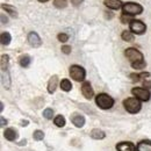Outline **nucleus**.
<instances>
[{
    "label": "nucleus",
    "mask_w": 151,
    "mask_h": 151,
    "mask_svg": "<svg viewBox=\"0 0 151 151\" xmlns=\"http://www.w3.org/2000/svg\"><path fill=\"white\" fill-rule=\"evenodd\" d=\"M8 60H9V57L7 55H2L1 56V71L8 70Z\"/></svg>",
    "instance_id": "nucleus-24"
},
{
    "label": "nucleus",
    "mask_w": 151,
    "mask_h": 151,
    "mask_svg": "<svg viewBox=\"0 0 151 151\" xmlns=\"http://www.w3.org/2000/svg\"><path fill=\"white\" fill-rule=\"evenodd\" d=\"M60 88L64 91V92H70L72 90V84L69 79H63L60 81Z\"/></svg>",
    "instance_id": "nucleus-19"
},
{
    "label": "nucleus",
    "mask_w": 151,
    "mask_h": 151,
    "mask_svg": "<svg viewBox=\"0 0 151 151\" xmlns=\"http://www.w3.org/2000/svg\"><path fill=\"white\" fill-rule=\"evenodd\" d=\"M132 15H127V14H122L121 17V22L122 23H127V22H132Z\"/></svg>",
    "instance_id": "nucleus-30"
},
{
    "label": "nucleus",
    "mask_w": 151,
    "mask_h": 151,
    "mask_svg": "<svg viewBox=\"0 0 151 151\" xmlns=\"http://www.w3.org/2000/svg\"><path fill=\"white\" fill-rule=\"evenodd\" d=\"M132 69H136V70H142L147 66V63L144 60H141V62H137V63H132Z\"/></svg>",
    "instance_id": "nucleus-26"
},
{
    "label": "nucleus",
    "mask_w": 151,
    "mask_h": 151,
    "mask_svg": "<svg viewBox=\"0 0 151 151\" xmlns=\"http://www.w3.org/2000/svg\"><path fill=\"white\" fill-rule=\"evenodd\" d=\"M117 151H136V147L132 142H122L116 145Z\"/></svg>",
    "instance_id": "nucleus-10"
},
{
    "label": "nucleus",
    "mask_w": 151,
    "mask_h": 151,
    "mask_svg": "<svg viewBox=\"0 0 151 151\" xmlns=\"http://www.w3.org/2000/svg\"><path fill=\"white\" fill-rule=\"evenodd\" d=\"M54 123L56 124L57 127H64L65 126V117L63 115H57L56 117L54 119Z\"/></svg>",
    "instance_id": "nucleus-23"
},
{
    "label": "nucleus",
    "mask_w": 151,
    "mask_h": 151,
    "mask_svg": "<svg viewBox=\"0 0 151 151\" xmlns=\"http://www.w3.org/2000/svg\"><path fill=\"white\" fill-rule=\"evenodd\" d=\"M0 119H1V127H5V126L7 124V120H5V117H4V116H1Z\"/></svg>",
    "instance_id": "nucleus-35"
},
{
    "label": "nucleus",
    "mask_w": 151,
    "mask_h": 151,
    "mask_svg": "<svg viewBox=\"0 0 151 151\" xmlns=\"http://www.w3.org/2000/svg\"><path fill=\"white\" fill-rule=\"evenodd\" d=\"M4 136L8 141H15L18 138V132L15 129H13V128H7L4 132Z\"/></svg>",
    "instance_id": "nucleus-13"
},
{
    "label": "nucleus",
    "mask_w": 151,
    "mask_h": 151,
    "mask_svg": "<svg viewBox=\"0 0 151 151\" xmlns=\"http://www.w3.org/2000/svg\"><path fill=\"white\" fill-rule=\"evenodd\" d=\"M71 121L77 128H81L85 124V117L80 114H73L71 117Z\"/></svg>",
    "instance_id": "nucleus-11"
},
{
    "label": "nucleus",
    "mask_w": 151,
    "mask_h": 151,
    "mask_svg": "<svg viewBox=\"0 0 151 151\" xmlns=\"http://www.w3.org/2000/svg\"><path fill=\"white\" fill-rule=\"evenodd\" d=\"M83 1H84V0H71V4H72L73 6H76V7H77V6H79V5H80Z\"/></svg>",
    "instance_id": "nucleus-34"
},
{
    "label": "nucleus",
    "mask_w": 151,
    "mask_h": 151,
    "mask_svg": "<svg viewBox=\"0 0 151 151\" xmlns=\"http://www.w3.org/2000/svg\"><path fill=\"white\" fill-rule=\"evenodd\" d=\"M38 1H41V2H47L48 0H38Z\"/></svg>",
    "instance_id": "nucleus-40"
},
{
    "label": "nucleus",
    "mask_w": 151,
    "mask_h": 151,
    "mask_svg": "<svg viewBox=\"0 0 151 151\" xmlns=\"http://www.w3.org/2000/svg\"><path fill=\"white\" fill-rule=\"evenodd\" d=\"M70 76L76 81H84L86 77V71L80 65H72L70 68Z\"/></svg>",
    "instance_id": "nucleus-4"
},
{
    "label": "nucleus",
    "mask_w": 151,
    "mask_h": 151,
    "mask_svg": "<svg viewBox=\"0 0 151 151\" xmlns=\"http://www.w3.org/2000/svg\"><path fill=\"white\" fill-rule=\"evenodd\" d=\"M7 21H8L7 18H5V15H4V14H1V22H2V23H7Z\"/></svg>",
    "instance_id": "nucleus-36"
},
{
    "label": "nucleus",
    "mask_w": 151,
    "mask_h": 151,
    "mask_svg": "<svg viewBox=\"0 0 151 151\" xmlns=\"http://www.w3.org/2000/svg\"><path fill=\"white\" fill-rule=\"evenodd\" d=\"M81 93H83V95L86 99H92L93 98L94 91H93V88H92V86H91V84L88 81H85L83 84V86H81Z\"/></svg>",
    "instance_id": "nucleus-9"
},
{
    "label": "nucleus",
    "mask_w": 151,
    "mask_h": 151,
    "mask_svg": "<svg viewBox=\"0 0 151 151\" xmlns=\"http://www.w3.org/2000/svg\"><path fill=\"white\" fill-rule=\"evenodd\" d=\"M19 62H20V65H21L22 68H28V66L30 65L32 58H30V56H28V55H23V56L20 57Z\"/></svg>",
    "instance_id": "nucleus-20"
},
{
    "label": "nucleus",
    "mask_w": 151,
    "mask_h": 151,
    "mask_svg": "<svg viewBox=\"0 0 151 151\" xmlns=\"http://www.w3.org/2000/svg\"><path fill=\"white\" fill-rule=\"evenodd\" d=\"M26 143H27V141H26V139H23V141H21V142H20L19 145H23V144H26Z\"/></svg>",
    "instance_id": "nucleus-38"
},
{
    "label": "nucleus",
    "mask_w": 151,
    "mask_h": 151,
    "mask_svg": "<svg viewBox=\"0 0 151 151\" xmlns=\"http://www.w3.org/2000/svg\"><path fill=\"white\" fill-rule=\"evenodd\" d=\"M95 104L101 109H109L114 106V99L106 93H100L95 96Z\"/></svg>",
    "instance_id": "nucleus-1"
},
{
    "label": "nucleus",
    "mask_w": 151,
    "mask_h": 151,
    "mask_svg": "<svg viewBox=\"0 0 151 151\" xmlns=\"http://www.w3.org/2000/svg\"><path fill=\"white\" fill-rule=\"evenodd\" d=\"M1 8L5 9L7 13H9L11 17H13V18H17V17H18V13H17L15 7H13V6H11V5H5V4H2V5H1Z\"/></svg>",
    "instance_id": "nucleus-17"
},
{
    "label": "nucleus",
    "mask_w": 151,
    "mask_h": 151,
    "mask_svg": "<svg viewBox=\"0 0 151 151\" xmlns=\"http://www.w3.org/2000/svg\"><path fill=\"white\" fill-rule=\"evenodd\" d=\"M145 30H147V26L142 21H139V20H132V22H130V32L134 33V34L142 35V34L145 33Z\"/></svg>",
    "instance_id": "nucleus-7"
},
{
    "label": "nucleus",
    "mask_w": 151,
    "mask_h": 151,
    "mask_svg": "<svg viewBox=\"0 0 151 151\" xmlns=\"http://www.w3.org/2000/svg\"><path fill=\"white\" fill-rule=\"evenodd\" d=\"M105 136H106L105 132H102L100 129H93L91 132V137L94 139H102V138H105Z\"/></svg>",
    "instance_id": "nucleus-21"
},
{
    "label": "nucleus",
    "mask_w": 151,
    "mask_h": 151,
    "mask_svg": "<svg viewBox=\"0 0 151 151\" xmlns=\"http://www.w3.org/2000/svg\"><path fill=\"white\" fill-rule=\"evenodd\" d=\"M54 6L57 8H65L68 6L66 0H54Z\"/></svg>",
    "instance_id": "nucleus-25"
},
{
    "label": "nucleus",
    "mask_w": 151,
    "mask_h": 151,
    "mask_svg": "<svg viewBox=\"0 0 151 151\" xmlns=\"http://www.w3.org/2000/svg\"><path fill=\"white\" fill-rule=\"evenodd\" d=\"M34 139H36V141H42L43 138H44V132H42V130H36V132H34Z\"/></svg>",
    "instance_id": "nucleus-28"
},
{
    "label": "nucleus",
    "mask_w": 151,
    "mask_h": 151,
    "mask_svg": "<svg viewBox=\"0 0 151 151\" xmlns=\"http://www.w3.org/2000/svg\"><path fill=\"white\" fill-rule=\"evenodd\" d=\"M28 43H29L33 48H38V47H41V44H42V40L38 36L37 33L32 32V33L28 34Z\"/></svg>",
    "instance_id": "nucleus-8"
},
{
    "label": "nucleus",
    "mask_w": 151,
    "mask_h": 151,
    "mask_svg": "<svg viewBox=\"0 0 151 151\" xmlns=\"http://www.w3.org/2000/svg\"><path fill=\"white\" fill-rule=\"evenodd\" d=\"M123 106L126 108L127 112L132 114L138 113L142 108V104H141V100L137 99V98H128L123 101Z\"/></svg>",
    "instance_id": "nucleus-2"
},
{
    "label": "nucleus",
    "mask_w": 151,
    "mask_h": 151,
    "mask_svg": "<svg viewBox=\"0 0 151 151\" xmlns=\"http://www.w3.org/2000/svg\"><path fill=\"white\" fill-rule=\"evenodd\" d=\"M124 55L132 63H137V62H141V60H144L143 59V54L141 51H138L137 49L135 48H128L126 51H124Z\"/></svg>",
    "instance_id": "nucleus-5"
},
{
    "label": "nucleus",
    "mask_w": 151,
    "mask_h": 151,
    "mask_svg": "<svg viewBox=\"0 0 151 151\" xmlns=\"http://www.w3.org/2000/svg\"><path fill=\"white\" fill-rule=\"evenodd\" d=\"M57 84H58V77L57 76H52L50 79H49V83H48V92L51 94L56 91Z\"/></svg>",
    "instance_id": "nucleus-14"
},
{
    "label": "nucleus",
    "mask_w": 151,
    "mask_h": 151,
    "mask_svg": "<svg viewBox=\"0 0 151 151\" xmlns=\"http://www.w3.org/2000/svg\"><path fill=\"white\" fill-rule=\"evenodd\" d=\"M137 151H151V142L142 141L137 145Z\"/></svg>",
    "instance_id": "nucleus-16"
},
{
    "label": "nucleus",
    "mask_w": 151,
    "mask_h": 151,
    "mask_svg": "<svg viewBox=\"0 0 151 151\" xmlns=\"http://www.w3.org/2000/svg\"><path fill=\"white\" fill-rule=\"evenodd\" d=\"M122 11H123V14H127V15H138L143 12V7H142V5H139L137 2L130 1V2L123 4Z\"/></svg>",
    "instance_id": "nucleus-3"
},
{
    "label": "nucleus",
    "mask_w": 151,
    "mask_h": 151,
    "mask_svg": "<svg viewBox=\"0 0 151 151\" xmlns=\"http://www.w3.org/2000/svg\"><path fill=\"white\" fill-rule=\"evenodd\" d=\"M105 5L111 9H120L123 6L121 0H105Z\"/></svg>",
    "instance_id": "nucleus-12"
},
{
    "label": "nucleus",
    "mask_w": 151,
    "mask_h": 151,
    "mask_svg": "<svg viewBox=\"0 0 151 151\" xmlns=\"http://www.w3.org/2000/svg\"><path fill=\"white\" fill-rule=\"evenodd\" d=\"M62 52H64L65 55L71 54V47L70 45H63L62 47Z\"/></svg>",
    "instance_id": "nucleus-31"
},
{
    "label": "nucleus",
    "mask_w": 151,
    "mask_h": 151,
    "mask_svg": "<svg viewBox=\"0 0 151 151\" xmlns=\"http://www.w3.org/2000/svg\"><path fill=\"white\" fill-rule=\"evenodd\" d=\"M0 41H1V44H2V45H8V44L11 43V41H12V36H11L9 33L4 32V33H1Z\"/></svg>",
    "instance_id": "nucleus-18"
},
{
    "label": "nucleus",
    "mask_w": 151,
    "mask_h": 151,
    "mask_svg": "<svg viewBox=\"0 0 151 151\" xmlns=\"http://www.w3.org/2000/svg\"><path fill=\"white\" fill-rule=\"evenodd\" d=\"M28 123H29L28 121H24V120L21 121V126H23V127H24V126H28Z\"/></svg>",
    "instance_id": "nucleus-37"
},
{
    "label": "nucleus",
    "mask_w": 151,
    "mask_h": 151,
    "mask_svg": "<svg viewBox=\"0 0 151 151\" xmlns=\"http://www.w3.org/2000/svg\"><path fill=\"white\" fill-rule=\"evenodd\" d=\"M130 78H132V81H138L139 79H141V76L139 75H136V73H132V75L129 76Z\"/></svg>",
    "instance_id": "nucleus-32"
},
{
    "label": "nucleus",
    "mask_w": 151,
    "mask_h": 151,
    "mask_svg": "<svg viewBox=\"0 0 151 151\" xmlns=\"http://www.w3.org/2000/svg\"><path fill=\"white\" fill-rule=\"evenodd\" d=\"M1 84H2V86H4L6 90H8V88L11 87V78H9L8 71H7L6 75H5V72H1Z\"/></svg>",
    "instance_id": "nucleus-15"
},
{
    "label": "nucleus",
    "mask_w": 151,
    "mask_h": 151,
    "mask_svg": "<svg viewBox=\"0 0 151 151\" xmlns=\"http://www.w3.org/2000/svg\"><path fill=\"white\" fill-rule=\"evenodd\" d=\"M0 111H1V112L4 111V104H2V102H1V108H0Z\"/></svg>",
    "instance_id": "nucleus-39"
},
{
    "label": "nucleus",
    "mask_w": 151,
    "mask_h": 151,
    "mask_svg": "<svg viewBox=\"0 0 151 151\" xmlns=\"http://www.w3.org/2000/svg\"><path fill=\"white\" fill-rule=\"evenodd\" d=\"M58 41L59 42H62V43H65V42H68V40H69V36H68V34H64V33H60V34H58Z\"/></svg>",
    "instance_id": "nucleus-29"
},
{
    "label": "nucleus",
    "mask_w": 151,
    "mask_h": 151,
    "mask_svg": "<svg viewBox=\"0 0 151 151\" xmlns=\"http://www.w3.org/2000/svg\"><path fill=\"white\" fill-rule=\"evenodd\" d=\"M121 37H122V40H123V41L132 42V41H134V34H132L130 30H124V32H122Z\"/></svg>",
    "instance_id": "nucleus-22"
},
{
    "label": "nucleus",
    "mask_w": 151,
    "mask_h": 151,
    "mask_svg": "<svg viewBox=\"0 0 151 151\" xmlns=\"http://www.w3.org/2000/svg\"><path fill=\"white\" fill-rule=\"evenodd\" d=\"M132 93L137 99H139L141 101H149L150 100L151 93L149 90L147 88H142V87H134L132 90Z\"/></svg>",
    "instance_id": "nucleus-6"
},
{
    "label": "nucleus",
    "mask_w": 151,
    "mask_h": 151,
    "mask_svg": "<svg viewBox=\"0 0 151 151\" xmlns=\"http://www.w3.org/2000/svg\"><path fill=\"white\" fill-rule=\"evenodd\" d=\"M43 116H44L45 119H48V120L52 119V116H54V111H52L51 108H47V109H44V111H43Z\"/></svg>",
    "instance_id": "nucleus-27"
},
{
    "label": "nucleus",
    "mask_w": 151,
    "mask_h": 151,
    "mask_svg": "<svg viewBox=\"0 0 151 151\" xmlns=\"http://www.w3.org/2000/svg\"><path fill=\"white\" fill-rule=\"evenodd\" d=\"M143 86H144L147 90H151V80H144V81H143Z\"/></svg>",
    "instance_id": "nucleus-33"
}]
</instances>
